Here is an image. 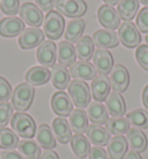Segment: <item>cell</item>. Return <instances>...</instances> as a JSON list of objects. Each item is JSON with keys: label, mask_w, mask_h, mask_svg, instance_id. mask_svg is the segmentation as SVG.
<instances>
[{"label": "cell", "mask_w": 148, "mask_h": 159, "mask_svg": "<svg viewBox=\"0 0 148 159\" xmlns=\"http://www.w3.org/2000/svg\"><path fill=\"white\" fill-rule=\"evenodd\" d=\"M105 108L112 117H123L126 113V105L124 98L120 93L112 92L110 93L108 98L105 99Z\"/></svg>", "instance_id": "e0dca14e"}, {"label": "cell", "mask_w": 148, "mask_h": 159, "mask_svg": "<svg viewBox=\"0 0 148 159\" xmlns=\"http://www.w3.org/2000/svg\"><path fill=\"white\" fill-rule=\"evenodd\" d=\"M127 137V143L130 148L133 151L138 152V153H141L146 151L148 145V141H147V136L145 135V133H142L140 129L138 128H130L128 131L126 133Z\"/></svg>", "instance_id": "cb8c5ba5"}, {"label": "cell", "mask_w": 148, "mask_h": 159, "mask_svg": "<svg viewBox=\"0 0 148 159\" xmlns=\"http://www.w3.org/2000/svg\"><path fill=\"white\" fill-rule=\"evenodd\" d=\"M139 11V0H120L117 6V13L124 21L134 19Z\"/></svg>", "instance_id": "4dcf8cb0"}, {"label": "cell", "mask_w": 148, "mask_h": 159, "mask_svg": "<svg viewBox=\"0 0 148 159\" xmlns=\"http://www.w3.org/2000/svg\"><path fill=\"white\" fill-rule=\"evenodd\" d=\"M37 61L44 67H53L56 65L57 48L52 41H44L37 49Z\"/></svg>", "instance_id": "7c38bea8"}, {"label": "cell", "mask_w": 148, "mask_h": 159, "mask_svg": "<svg viewBox=\"0 0 148 159\" xmlns=\"http://www.w3.org/2000/svg\"><path fill=\"white\" fill-rule=\"evenodd\" d=\"M11 125L14 133L24 139H31L37 131L34 119L23 111H18L13 114L11 119Z\"/></svg>", "instance_id": "6da1fadb"}, {"label": "cell", "mask_w": 148, "mask_h": 159, "mask_svg": "<svg viewBox=\"0 0 148 159\" xmlns=\"http://www.w3.org/2000/svg\"><path fill=\"white\" fill-rule=\"evenodd\" d=\"M44 35L50 40H58L65 30V20L63 15L56 11L49 12L43 21Z\"/></svg>", "instance_id": "3957f363"}, {"label": "cell", "mask_w": 148, "mask_h": 159, "mask_svg": "<svg viewBox=\"0 0 148 159\" xmlns=\"http://www.w3.org/2000/svg\"><path fill=\"white\" fill-rule=\"evenodd\" d=\"M142 103L148 111V85L145 86L144 91H142Z\"/></svg>", "instance_id": "7dc6e473"}, {"label": "cell", "mask_w": 148, "mask_h": 159, "mask_svg": "<svg viewBox=\"0 0 148 159\" xmlns=\"http://www.w3.org/2000/svg\"><path fill=\"white\" fill-rule=\"evenodd\" d=\"M18 149L26 159H38L41 158L42 150L41 146L33 139H22L19 142Z\"/></svg>", "instance_id": "1f68e13d"}, {"label": "cell", "mask_w": 148, "mask_h": 159, "mask_svg": "<svg viewBox=\"0 0 148 159\" xmlns=\"http://www.w3.org/2000/svg\"><path fill=\"white\" fill-rule=\"evenodd\" d=\"M145 40H146V42H147V45H148V34L146 35V39H145Z\"/></svg>", "instance_id": "f907efd6"}, {"label": "cell", "mask_w": 148, "mask_h": 159, "mask_svg": "<svg viewBox=\"0 0 148 159\" xmlns=\"http://www.w3.org/2000/svg\"><path fill=\"white\" fill-rule=\"evenodd\" d=\"M118 37L123 45L130 49L139 47L141 42V35L139 33V29L131 21H124L123 23H120V26L118 28Z\"/></svg>", "instance_id": "5b68a950"}, {"label": "cell", "mask_w": 148, "mask_h": 159, "mask_svg": "<svg viewBox=\"0 0 148 159\" xmlns=\"http://www.w3.org/2000/svg\"><path fill=\"white\" fill-rule=\"evenodd\" d=\"M42 42H44V31L39 28H28L24 29L19 37V45L23 50L36 48Z\"/></svg>", "instance_id": "5bb4252c"}, {"label": "cell", "mask_w": 148, "mask_h": 159, "mask_svg": "<svg viewBox=\"0 0 148 159\" xmlns=\"http://www.w3.org/2000/svg\"><path fill=\"white\" fill-rule=\"evenodd\" d=\"M21 20L24 23L31 26V28H38L43 23V13L42 11L33 2H24L20 7Z\"/></svg>", "instance_id": "9c48e42d"}, {"label": "cell", "mask_w": 148, "mask_h": 159, "mask_svg": "<svg viewBox=\"0 0 148 159\" xmlns=\"http://www.w3.org/2000/svg\"><path fill=\"white\" fill-rule=\"evenodd\" d=\"M93 63L100 75H109L113 67V57L107 49L97 48L93 55Z\"/></svg>", "instance_id": "8fae6325"}, {"label": "cell", "mask_w": 148, "mask_h": 159, "mask_svg": "<svg viewBox=\"0 0 148 159\" xmlns=\"http://www.w3.org/2000/svg\"><path fill=\"white\" fill-rule=\"evenodd\" d=\"M128 143L123 135L115 136L108 144V156L110 159H124L127 153Z\"/></svg>", "instance_id": "d4e9b609"}, {"label": "cell", "mask_w": 148, "mask_h": 159, "mask_svg": "<svg viewBox=\"0 0 148 159\" xmlns=\"http://www.w3.org/2000/svg\"><path fill=\"white\" fill-rule=\"evenodd\" d=\"M130 123L138 129H148V111L134 109L127 114L126 117Z\"/></svg>", "instance_id": "d590c367"}, {"label": "cell", "mask_w": 148, "mask_h": 159, "mask_svg": "<svg viewBox=\"0 0 148 159\" xmlns=\"http://www.w3.org/2000/svg\"><path fill=\"white\" fill-rule=\"evenodd\" d=\"M97 19H98V22L104 27L105 29L115 30L120 26V18L118 15L117 11L109 5H102L98 8Z\"/></svg>", "instance_id": "30bf717a"}, {"label": "cell", "mask_w": 148, "mask_h": 159, "mask_svg": "<svg viewBox=\"0 0 148 159\" xmlns=\"http://www.w3.org/2000/svg\"><path fill=\"white\" fill-rule=\"evenodd\" d=\"M124 159H142V157L140 156V153L135 152V151H128L126 153V156L124 157Z\"/></svg>", "instance_id": "bcb514c9"}, {"label": "cell", "mask_w": 148, "mask_h": 159, "mask_svg": "<svg viewBox=\"0 0 148 159\" xmlns=\"http://www.w3.org/2000/svg\"><path fill=\"white\" fill-rule=\"evenodd\" d=\"M36 137L38 142L39 146H42L45 150H52L57 145L56 138L53 135L52 129L49 127L48 124H41L37 131H36Z\"/></svg>", "instance_id": "83f0119b"}, {"label": "cell", "mask_w": 148, "mask_h": 159, "mask_svg": "<svg viewBox=\"0 0 148 159\" xmlns=\"http://www.w3.org/2000/svg\"><path fill=\"white\" fill-rule=\"evenodd\" d=\"M0 9L5 15L14 16L20 9L19 0H0Z\"/></svg>", "instance_id": "74e56055"}, {"label": "cell", "mask_w": 148, "mask_h": 159, "mask_svg": "<svg viewBox=\"0 0 148 159\" xmlns=\"http://www.w3.org/2000/svg\"><path fill=\"white\" fill-rule=\"evenodd\" d=\"M135 26L141 33L148 34V7H144L139 11V14L137 15Z\"/></svg>", "instance_id": "ab89813d"}, {"label": "cell", "mask_w": 148, "mask_h": 159, "mask_svg": "<svg viewBox=\"0 0 148 159\" xmlns=\"http://www.w3.org/2000/svg\"><path fill=\"white\" fill-rule=\"evenodd\" d=\"M75 50H76V57L82 61V62H88L94 55L95 51V44L92 37L89 36H83L76 42L75 45Z\"/></svg>", "instance_id": "f1b7e54d"}, {"label": "cell", "mask_w": 148, "mask_h": 159, "mask_svg": "<svg viewBox=\"0 0 148 159\" xmlns=\"http://www.w3.org/2000/svg\"><path fill=\"white\" fill-rule=\"evenodd\" d=\"M58 62L63 66H72L75 59H76V50L74 48V45L67 41H61L60 43L58 44Z\"/></svg>", "instance_id": "ffe728a7"}, {"label": "cell", "mask_w": 148, "mask_h": 159, "mask_svg": "<svg viewBox=\"0 0 148 159\" xmlns=\"http://www.w3.org/2000/svg\"><path fill=\"white\" fill-rule=\"evenodd\" d=\"M110 80L109 78L104 75H96L93 79L92 85H90V91H92L93 98L96 101L102 102L105 101V99L110 94Z\"/></svg>", "instance_id": "9a60e30c"}, {"label": "cell", "mask_w": 148, "mask_h": 159, "mask_svg": "<svg viewBox=\"0 0 148 159\" xmlns=\"http://www.w3.org/2000/svg\"><path fill=\"white\" fill-rule=\"evenodd\" d=\"M86 28V22L83 19H74L71 20L70 22L67 23L65 30V39L67 42L70 43H74V42H78L85 31Z\"/></svg>", "instance_id": "f546056e"}, {"label": "cell", "mask_w": 148, "mask_h": 159, "mask_svg": "<svg viewBox=\"0 0 148 159\" xmlns=\"http://www.w3.org/2000/svg\"><path fill=\"white\" fill-rule=\"evenodd\" d=\"M95 66L89 62H75L71 66L70 75L76 80H93L96 77Z\"/></svg>", "instance_id": "ac0fdd59"}, {"label": "cell", "mask_w": 148, "mask_h": 159, "mask_svg": "<svg viewBox=\"0 0 148 159\" xmlns=\"http://www.w3.org/2000/svg\"><path fill=\"white\" fill-rule=\"evenodd\" d=\"M110 86L113 92L123 93L125 92L130 84V75L128 71L124 65L117 64L112 67L110 72Z\"/></svg>", "instance_id": "52a82bcc"}, {"label": "cell", "mask_w": 148, "mask_h": 159, "mask_svg": "<svg viewBox=\"0 0 148 159\" xmlns=\"http://www.w3.org/2000/svg\"><path fill=\"white\" fill-rule=\"evenodd\" d=\"M139 2H141L142 5H145V6L148 7V0H139Z\"/></svg>", "instance_id": "681fc988"}, {"label": "cell", "mask_w": 148, "mask_h": 159, "mask_svg": "<svg viewBox=\"0 0 148 159\" xmlns=\"http://www.w3.org/2000/svg\"><path fill=\"white\" fill-rule=\"evenodd\" d=\"M130 121L125 117H110L105 122V128L115 136H120L128 131Z\"/></svg>", "instance_id": "d6a6232c"}, {"label": "cell", "mask_w": 148, "mask_h": 159, "mask_svg": "<svg viewBox=\"0 0 148 159\" xmlns=\"http://www.w3.org/2000/svg\"><path fill=\"white\" fill-rule=\"evenodd\" d=\"M24 31V22L16 16H7L0 20V35L2 37H15Z\"/></svg>", "instance_id": "4fadbf2b"}, {"label": "cell", "mask_w": 148, "mask_h": 159, "mask_svg": "<svg viewBox=\"0 0 148 159\" xmlns=\"http://www.w3.org/2000/svg\"><path fill=\"white\" fill-rule=\"evenodd\" d=\"M89 159H110L108 152L100 146H94L89 151Z\"/></svg>", "instance_id": "b9f144b4"}, {"label": "cell", "mask_w": 148, "mask_h": 159, "mask_svg": "<svg viewBox=\"0 0 148 159\" xmlns=\"http://www.w3.org/2000/svg\"><path fill=\"white\" fill-rule=\"evenodd\" d=\"M93 41H94V44L98 48L110 49L117 47L119 43V37L115 30L100 29L95 31V34L93 35Z\"/></svg>", "instance_id": "2e32d148"}, {"label": "cell", "mask_w": 148, "mask_h": 159, "mask_svg": "<svg viewBox=\"0 0 148 159\" xmlns=\"http://www.w3.org/2000/svg\"><path fill=\"white\" fill-rule=\"evenodd\" d=\"M54 7L58 13L68 18H80L87 12V4L83 0H56Z\"/></svg>", "instance_id": "8992f818"}, {"label": "cell", "mask_w": 148, "mask_h": 159, "mask_svg": "<svg viewBox=\"0 0 148 159\" xmlns=\"http://www.w3.org/2000/svg\"><path fill=\"white\" fill-rule=\"evenodd\" d=\"M36 6L38 7L42 12H51L52 8L54 7L56 0H35Z\"/></svg>", "instance_id": "7bdbcfd3"}, {"label": "cell", "mask_w": 148, "mask_h": 159, "mask_svg": "<svg viewBox=\"0 0 148 159\" xmlns=\"http://www.w3.org/2000/svg\"><path fill=\"white\" fill-rule=\"evenodd\" d=\"M13 116V105L8 101L0 102V128H5Z\"/></svg>", "instance_id": "8d00e7d4"}, {"label": "cell", "mask_w": 148, "mask_h": 159, "mask_svg": "<svg viewBox=\"0 0 148 159\" xmlns=\"http://www.w3.org/2000/svg\"><path fill=\"white\" fill-rule=\"evenodd\" d=\"M52 131L56 136L57 141L61 144H67L72 139V130L70 123L65 117H56L52 121Z\"/></svg>", "instance_id": "44dd1931"}, {"label": "cell", "mask_w": 148, "mask_h": 159, "mask_svg": "<svg viewBox=\"0 0 148 159\" xmlns=\"http://www.w3.org/2000/svg\"><path fill=\"white\" fill-rule=\"evenodd\" d=\"M87 116L88 119L92 121L94 124H105V122L108 121V111L105 108L104 105H102V102L94 101L92 103H89L87 106Z\"/></svg>", "instance_id": "484cf974"}, {"label": "cell", "mask_w": 148, "mask_h": 159, "mask_svg": "<svg viewBox=\"0 0 148 159\" xmlns=\"http://www.w3.org/2000/svg\"><path fill=\"white\" fill-rule=\"evenodd\" d=\"M86 134H87L88 141L93 143L94 145L103 148V146L109 144L110 133L107 130V128H103L102 125L94 123L90 124V125H88Z\"/></svg>", "instance_id": "d6986e66"}, {"label": "cell", "mask_w": 148, "mask_h": 159, "mask_svg": "<svg viewBox=\"0 0 148 159\" xmlns=\"http://www.w3.org/2000/svg\"><path fill=\"white\" fill-rule=\"evenodd\" d=\"M51 80L57 89H65L71 83V75L68 70L60 64H57L51 70Z\"/></svg>", "instance_id": "4316f807"}, {"label": "cell", "mask_w": 148, "mask_h": 159, "mask_svg": "<svg viewBox=\"0 0 148 159\" xmlns=\"http://www.w3.org/2000/svg\"><path fill=\"white\" fill-rule=\"evenodd\" d=\"M1 159H26L19 151L4 150L1 152Z\"/></svg>", "instance_id": "ee69618b"}, {"label": "cell", "mask_w": 148, "mask_h": 159, "mask_svg": "<svg viewBox=\"0 0 148 159\" xmlns=\"http://www.w3.org/2000/svg\"><path fill=\"white\" fill-rule=\"evenodd\" d=\"M19 136L9 128H0V149L14 150L19 145Z\"/></svg>", "instance_id": "e575fe53"}, {"label": "cell", "mask_w": 148, "mask_h": 159, "mask_svg": "<svg viewBox=\"0 0 148 159\" xmlns=\"http://www.w3.org/2000/svg\"><path fill=\"white\" fill-rule=\"evenodd\" d=\"M51 78V71L44 66H34L26 73L27 83L31 86H42L46 84Z\"/></svg>", "instance_id": "603a6c76"}, {"label": "cell", "mask_w": 148, "mask_h": 159, "mask_svg": "<svg viewBox=\"0 0 148 159\" xmlns=\"http://www.w3.org/2000/svg\"><path fill=\"white\" fill-rule=\"evenodd\" d=\"M68 95L72 99L74 106L78 108H85L90 103V89L87 83L83 80L74 79L68 85Z\"/></svg>", "instance_id": "277c9868"}, {"label": "cell", "mask_w": 148, "mask_h": 159, "mask_svg": "<svg viewBox=\"0 0 148 159\" xmlns=\"http://www.w3.org/2000/svg\"><path fill=\"white\" fill-rule=\"evenodd\" d=\"M135 58L139 65L145 71H148V45L141 44L138 47L135 51Z\"/></svg>", "instance_id": "f35d334b"}, {"label": "cell", "mask_w": 148, "mask_h": 159, "mask_svg": "<svg viewBox=\"0 0 148 159\" xmlns=\"http://www.w3.org/2000/svg\"><path fill=\"white\" fill-rule=\"evenodd\" d=\"M71 146L74 153L79 158H85L89 155L90 151V142L83 135H74L71 139Z\"/></svg>", "instance_id": "836d02e7"}, {"label": "cell", "mask_w": 148, "mask_h": 159, "mask_svg": "<svg viewBox=\"0 0 148 159\" xmlns=\"http://www.w3.org/2000/svg\"><path fill=\"white\" fill-rule=\"evenodd\" d=\"M41 159H59V156L57 155L56 151L52 150H45L42 152Z\"/></svg>", "instance_id": "f6af8a7d"}, {"label": "cell", "mask_w": 148, "mask_h": 159, "mask_svg": "<svg viewBox=\"0 0 148 159\" xmlns=\"http://www.w3.org/2000/svg\"><path fill=\"white\" fill-rule=\"evenodd\" d=\"M105 4L109 5V6H115V5H117L120 0H103Z\"/></svg>", "instance_id": "c3c4849f"}, {"label": "cell", "mask_w": 148, "mask_h": 159, "mask_svg": "<svg viewBox=\"0 0 148 159\" xmlns=\"http://www.w3.org/2000/svg\"><path fill=\"white\" fill-rule=\"evenodd\" d=\"M12 86L4 77H0V101H8L12 98Z\"/></svg>", "instance_id": "60d3db41"}, {"label": "cell", "mask_w": 148, "mask_h": 159, "mask_svg": "<svg viewBox=\"0 0 148 159\" xmlns=\"http://www.w3.org/2000/svg\"><path fill=\"white\" fill-rule=\"evenodd\" d=\"M34 97H35L34 86L29 85L28 83L19 84L14 89L13 93H12V98H11L14 109H16L18 111H28L34 101Z\"/></svg>", "instance_id": "7a4b0ae2"}, {"label": "cell", "mask_w": 148, "mask_h": 159, "mask_svg": "<svg viewBox=\"0 0 148 159\" xmlns=\"http://www.w3.org/2000/svg\"><path fill=\"white\" fill-rule=\"evenodd\" d=\"M70 128L75 135H83L88 129V116L83 109H74L70 114Z\"/></svg>", "instance_id": "7402d4cb"}, {"label": "cell", "mask_w": 148, "mask_h": 159, "mask_svg": "<svg viewBox=\"0 0 148 159\" xmlns=\"http://www.w3.org/2000/svg\"><path fill=\"white\" fill-rule=\"evenodd\" d=\"M51 107L54 114L60 117H66V116H70L73 111V102L67 93L59 91L54 93L51 98Z\"/></svg>", "instance_id": "ba28073f"}]
</instances>
